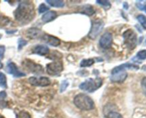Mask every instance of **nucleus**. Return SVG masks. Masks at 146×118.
Listing matches in <instances>:
<instances>
[{
	"mask_svg": "<svg viewBox=\"0 0 146 118\" xmlns=\"http://www.w3.org/2000/svg\"><path fill=\"white\" fill-rule=\"evenodd\" d=\"M141 86H142L143 91L146 96V77H144L141 81Z\"/></svg>",
	"mask_w": 146,
	"mask_h": 118,
	"instance_id": "cd10ccee",
	"label": "nucleus"
},
{
	"mask_svg": "<svg viewBox=\"0 0 146 118\" xmlns=\"http://www.w3.org/2000/svg\"><path fill=\"white\" fill-rule=\"evenodd\" d=\"M0 87L2 88H7V77L3 73L0 72Z\"/></svg>",
	"mask_w": 146,
	"mask_h": 118,
	"instance_id": "a211bd4d",
	"label": "nucleus"
},
{
	"mask_svg": "<svg viewBox=\"0 0 146 118\" xmlns=\"http://www.w3.org/2000/svg\"><path fill=\"white\" fill-rule=\"evenodd\" d=\"M32 53L39 55H46L49 53V48L45 45H37L33 48Z\"/></svg>",
	"mask_w": 146,
	"mask_h": 118,
	"instance_id": "ddd939ff",
	"label": "nucleus"
},
{
	"mask_svg": "<svg viewBox=\"0 0 146 118\" xmlns=\"http://www.w3.org/2000/svg\"><path fill=\"white\" fill-rule=\"evenodd\" d=\"M27 44V41L24 40V38H19L18 41V48L19 50L21 49L24 46H25Z\"/></svg>",
	"mask_w": 146,
	"mask_h": 118,
	"instance_id": "393cba45",
	"label": "nucleus"
},
{
	"mask_svg": "<svg viewBox=\"0 0 146 118\" xmlns=\"http://www.w3.org/2000/svg\"><path fill=\"white\" fill-rule=\"evenodd\" d=\"M57 17V13L54 11H49L44 14L41 17V20L44 23H48L52 21Z\"/></svg>",
	"mask_w": 146,
	"mask_h": 118,
	"instance_id": "4468645a",
	"label": "nucleus"
},
{
	"mask_svg": "<svg viewBox=\"0 0 146 118\" xmlns=\"http://www.w3.org/2000/svg\"><path fill=\"white\" fill-rule=\"evenodd\" d=\"M137 19L138 20V21L140 22V24L142 25V26L145 29H146V16H145L143 15V14H140L137 16Z\"/></svg>",
	"mask_w": 146,
	"mask_h": 118,
	"instance_id": "412c9836",
	"label": "nucleus"
},
{
	"mask_svg": "<svg viewBox=\"0 0 146 118\" xmlns=\"http://www.w3.org/2000/svg\"><path fill=\"white\" fill-rule=\"evenodd\" d=\"M106 118H123L122 115L115 111H112V112H107L105 114Z\"/></svg>",
	"mask_w": 146,
	"mask_h": 118,
	"instance_id": "aec40b11",
	"label": "nucleus"
},
{
	"mask_svg": "<svg viewBox=\"0 0 146 118\" xmlns=\"http://www.w3.org/2000/svg\"><path fill=\"white\" fill-rule=\"evenodd\" d=\"M136 58L140 60H145L146 58V50H142L137 53Z\"/></svg>",
	"mask_w": 146,
	"mask_h": 118,
	"instance_id": "b1692460",
	"label": "nucleus"
},
{
	"mask_svg": "<svg viewBox=\"0 0 146 118\" xmlns=\"http://www.w3.org/2000/svg\"><path fill=\"white\" fill-rule=\"evenodd\" d=\"M64 69L63 63L61 61H54L46 65V72L51 76L59 75Z\"/></svg>",
	"mask_w": 146,
	"mask_h": 118,
	"instance_id": "423d86ee",
	"label": "nucleus"
},
{
	"mask_svg": "<svg viewBox=\"0 0 146 118\" xmlns=\"http://www.w3.org/2000/svg\"><path fill=\"white\" fill-rule=\"evenodd\" d=\"M41 35V31L37 28H31L27 31V36L30 38H36L40 37Z\"/></svg>",
	"mask_w": 146,
	"mask_h": 118,
	"instance_id": "dca6fc26",
	"label": "nucleus"
},
{
	"mask_svg": "<svg viewBox=\"0 0 146 118\" xmlns=\"http://www.w3.org/2000/svg\"><path fill=\"white\" fill-rule=\"evenodd\" d=\"M4 52H5V47L4 45H0V60L4 58Z\"/></svg>",
	"mask_w": 146,
	"mask_h": 118,
	"instance_id": "c85d7f7f",
	"label": "nucleus"
},
{
	"mask_svg": "<svg viewBox=\"0 0 146 118\" xmlns=\"http://www.w3.org/2000/svg\"><path fill=\"white\" fill-rule=\"evenodd\" d=\"M48 9H48V7H47L46 4H40L39 7H38V13H40V14H42V13H44L45 11H48Z\"/></svg>",
	"mask_w": 146,
	"mask_h": 118,
	"instance_id": "a878e982",
	"label": "nucleus"
},
{
	"mask_svg": "<svg viewBox=\"0 0 146 118\" xmlns=\"http://www.w3.org/2000/svg\"><path fill=\"white\" fill-rule=\"evenodd\" d=\"M34 4L31 1H21L14 11L15 18L19 22L28 23L34 17Z\"/></svg>",
	"mask_w": 146,
	"mask_h": 118,
	"instance_id": "f257e3e1",
	"label": "nucleus"
},
{
	"mask_svg": "<svg viewBox=\"0 0 146 118\" xmlns=\"http://www.w3.org/2000/svg\"><path fill=\"white\" fill-rule=\"evenodd\" d=\"M94 63V60L92 58H89V59H84L81 61L80 65L81 67H90Z\"/></svg>",
	"mask_w": 146,
	"mask_h": 118,
	"instance_id": "6ab92c4d",
	"label": "nucleus"
},
{
	"mask_svg": "<svg viewBox=\"0 0 146 118\" xmlns=\"http://www.w3.org/2000/svg\"><path fill=\"white\" fill-rule=\"evenodd\" d=\"M46 2L49 4L50 6L53 7H57V8H61L64 7L65 5V3L64 1L61 0H46Z\"/></svg>",
	"mask_w": 146,
	"mask_h": 118,
	"instance_id": "f3484780",
	"label": "nucleus"
},
{
	"mask_svg": "<svg viewBox=\"0 0 146 118\" xmlns=\"http://www.w3.org/2000/svg\"><path fill=\"white\" fill-rule=\"evenodd\" d=\"M79 12L81 14H86L87 16H92L93 14H95V10L94 7L89 4H86V5L82 6L79 10Z\"/></svg>",
	"mask_w": 146,
	"mask_h": 118,
	"instance_id": "2eb2a0df",
	"label": "nucleus"
},
{
	"mask_svg": "<svg viewBox=\"0 0 146 118\" xmlns=\"http://www.w3.org/2000/svg\"><path fill=\"white\" fill-rule=\"evenodd\" d=\"M7 96V93L4 91H0V100H2L6 98Z\"/></svg>",
	"mask_w": 146,
	"mask_h": 118,
	"instance_id": "7c9ffc66",
	"label": "nucleus"
},
{
	"mask_svg": "<svg viewBox=\"0 0 146 118\" xmlns=\"http://www.w3.org/2000/svg\"><path fill=\"white\" fill-rule=\"evenodd\" d=\"M96 3L97 4H100V5L103 6V7H104L105 8H106V9L111 8V3H110L108 1H104V0H101H101H97Z\"/></svg>",
	"mask_w": 146,
	"mask_h": 118,
	"instance_id": "5701e85b",
	"label": "nucleus"
},
{
	"mask_svg": "<svg viewBox=\"0 0 146 118\" xmlns=\"http://www.w3.org/2000/svg\"><path fill=\"white\" fill-rule=\"evenodd\" d=\"M123 37L124 39V44L128 48L133 50L137 45V35L135 31L132 29H128L123 33Z\"/></svg>",
	"mask_w": 146,
	"mask_h": 118,
	"instance_id": "39448f33",
	"label": "nucleus"
},
{
	"mask_svg": "<svg viewBox=\"0 0 146 118\" xmlns=\"http://www.w3.org/2000/svg\"><path fill=\"white\" fill-rule=\"evenodd\" d=\"M123 7H124V9H128V3H126V2L124 3V4H123Z\"/></svg>",
	"mask_w": 146,
	"mask_h": 118,
	"instance_id": "2f4dec72",
	"label": "nucleus"
},
{
	"mask_svg": "<svg viewBox=\"0 0 146 118\" xmlns=\"http://www.w3.org/2000/svg\"><path fill=\"white\" fill-rule=\"evenodd\" d=\"M126 69L138 70V66L136 65H133V64L125 63L115 67L111 72V77H110L111 80L113 82H118V83H121V82H124L128 76Z\"/></svg>",
	"mask_w": 146,
	"mask_h": 118,
	"instance_id": "f03ea898",
	"label": "nucleus"
},
{
	"mask_svg": "<svg viewBox=\"0 0 146 118\" xmlns=\"http://www.w3.org/2000/svg\"><path fill=\"white\" fill-rule=\"evenodd\" d=\"M1 35H0V38H1Z\"/></svg>",
	"mask_w": 146,
	"mask_h": 118,
	"instance_id": "f704fd0d",
	"label": "nucleus"
},
{
	"mask_svg": "<svg viewBox=\"0 0 146 118\" xmlns=\"http://www.w3.org/2000/svg\"><path fill=\"white\" fill-rule=\"evenodd\" d=\"M2 66H3V64L1 63V61H0V68H2Z\"/></svg>",
	"mask_w": 146,
	"mask_h": 118,
	"instance_id": "473e14b6",
	"label": "nucleus"
},
{
	"mask_svg": "<svg viewBox=\"0 0 146 118\" xmlns=\"http://www.w3.org/2000/svg\"><path fill=\"white\" fill-rule=\"evenodd\" d=\"M102 84L103 80L101 78H94H94H90V79H88L83 82L79 85V88L88 92H93L98 90L102 85Z\"/></svg>",
	"mask_w": 146,
	"mask_h": 118,
	"instance_id": "20e7f679",
	"label": "nucleus"
},
{
	"mask_svg": "<svg viewBox=\"0 0 146 118\" xmlns=\"http://www.w3.org/2000/svg\"><path fill=\"white\" fill-rule=\"evenodd\" d=\"M22 64L27 70L30 71L31 73H34L36 74H41L44 73V69H43L42 66L33 62L31 60H24Z\"/></svg>",
	"mask_w": 146,
	"mask_h": 118,
	"instance_id": "6e6552de",
	"label": "nucleus"
},
{
	"mask_svg": "<svg viewBox=\"0 0 146 118\" xmlns=\"http://www.w3.org/2000/svg\"><path fill=\"white\" fill-rule=\"evenodd\" d=\"M113 43V36L111 33H105L100 38L99 44L101 48L108 49L111 46Z\"/></svg>",
	"mask_w": 146,
	"mask_h": 118,
	"instance_id": "9d476101",
	"label": "nucleus"
},
{
	"mask_svg": "<svg viewBox=\"0 0 146 118\" xmlns=\"http://www.w3.org/2000/svg\"><path fill=\"white\" fill-rule=\"evenodd\" d=\"M0 118H4V117L2 116V115H0Z\"/></svg>",
	"mask_w": 146,
	"mask_h": 118,
	"instance_id": "72a5a7b5",
	"label": "nucleus"
},
{
	"mask_svg": "<svg viewBox=\"0 0 146 118\" xmlns=\"http://www.w3.org/2000/svg\"><path fill=\"white\" fill-rule=\"evenodd\" d=\"M137 7L138 9H140L141 10H145L146 11V4H141L140 2H137L136 4Z\"/></svg>",
	"mask_w": 146,
	"mask_h": 118,
	"instance_id": "c756f323",
	"label": "nucleus"
},
{
	"mask_svg": "<svg viewBox=\"0 0 146 118\" xmlns=\"http://www.w3.org/2000/svg\"><path fill=\"white\" fill-rule=\"evenodd\" d=\"M16 118H31V115L27 111H20L18 114L17 115V117Z\"/></svg>",
	"mask_w": 146,
	"mask_h": 118,
	"instance_id": "4be33fe9",
	"label": "nucleus"
},
{
	"mask_svg": "<svg viewBox=\"0 0 146 118\" xmlns=\"http://www.w3.org/2000/svg\"><path fill=\"white\" fill-rule=\"evenodd\" d=\"M7 72L9 74L12 75L15 78H20V77L25 76L26 74L21 72L17 68V65L13 62H9L7 66Z\"/></svg>",
	"mask_w": 146,
	"mask_h": 118,
	"instance_id": "9b49d317",
	"label": "nucleus"
},
{
	"mask_svg": "<svg viewBox=\"0 0 146 118\" xmlns=\"http://www.w3.org/2000/svg\"><path fill=\"white\" fill-rule=\"evenodd\" d=\"M104 26V23L102 20L96 19L92 21V25H91V28L90 30V32L88 34V37L91 39H95L101 31L103 30Z\"/></svg>",
	"mask_w": 146,
	"mask_h": 118,
	"instance_id": "0eeeda50",
	"label": "nucleus"
},
{
	"mask_svg": "<svg viewBox=\"0 0 146 118\" xmlns=\"http://www.w3.org/2000/svg\"><path fill=\"white\" fill-rule=\"evenodd\" d=\"M74 103L78 109L82 110H91L95 107L94 100L84 93L78 94L74 98Z\"/></svg>",
	"mask_w": 146,
	"mask_h": 118,
	"instance_id": "7ed1b4c3",
	"label": "nucleus"
},
{
	"mask_svg": "<svg viewBox=\"0 0 146 118\" xmlns=\"http://www.w3.org/2000/svg\"><path fill=\"white\" fill-rule=\"evenodd\" d=\"M68 86V82L67 80H63L61 82V88H60V92H63L66 90L67 87Z\"/></svg>",
	"mask_w": 146,
	"mask_h": 118,
	"instance_id": "bb28decb",
	"label": "nucleus"
},
{
	"mask_svg": "<svg viewBox=\"0 0 146 118\" xmlns=\"http://www.w3.org/2000/svg\"><path fill=\"white\" fill-rule=\"evenodd\" d=\"M42 40L45 43L51 45V46L56 47L59 45L60 44H61V41H60L59 38L54 36L49 35V34H44L42 36Z\"/></svg>",
	"mask_w": 146,
	"mask_h": 118,
	"instance_id": "f8f14e48",
	"label": "nucleus"
},
{
	"mask_svg": "<svg viewBox=\"0 0 146 118\" xmlns=\"http://www.w3.org/2000/svg\"><path fill=\"white\" fill-rule=\"evenodd\" d=\"M29 82L34 86L39 87H46L51 84V80L47 77H39V78L31 77L29 79Z\"/></svg>",
	"mask_w": 146,
	"mask_h": 118,
	"instance_id": "1a4fd4ad",
	"label": "nucleus"
}]
</instances>
